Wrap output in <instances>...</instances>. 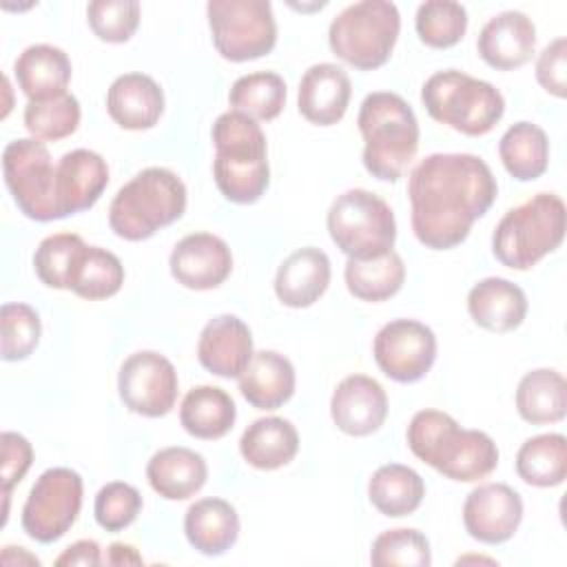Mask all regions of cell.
<instances>
[{
  "label": "cell",
  "mask_w": 567,
  "mask_h": 567,
  "mask_svg": "<svg viewBox=\"0 0 567 567\" xmlns=\"http://www.w3.org/2000/svg\"><path fill=\"white\" fill-rule=\"evenodd\" d=\"M467 312L476 326L489 332H509L527 315V297L520 286L503 277H487L472 286Z\"/></svg>",
  "instance_id": "24"
},
{
  "label": "cell",
  "mask_w": 567,
  "mask_h": 567,
  "mask_svg": "<svg viewBox=\"0 0 567 567\" xmlns=\"http://www.w3.org/2000/svg\"><path fill=\"white\" fill-rule=\"evenodd\" d=\"M363 137V166L381 182H396L419 151V122L412 106L392 91L365 95L357 117Z\"/></svg>",
  "instance_id": "4"
},
{
  "label": "cell",
  "mask_w": 567,
  "mask_h": 567,
  "mask_svg": "<svg viewBox=\"0 0 567 567\" xmlns=\"http://www.w3.org/2000/svg\"><path fill=\"white\" fill-rule=\"evenodd\" d=\"M523 520V498L505 483L474 487L463 503L465 532L485 545H501L514 536Z\"/></svg>",
  "instance_id": "15"
},
{
  "label": "cell",
  "mask_w": 567,
  "mask_h": 567,
  "mask_svg": "<svg viewBox=\"0 0 567 567\" xmlns=\"http://www.w3.org/2000/svg\"><path fill=\"white\" fill-rule=\"evenodd\" d=\"M146 478L162 498L186 501L204 487L208 465L204 456L190 447H164L151 456Z\"/></svg>",
  "instance_id": "25"
},
{
  "label": "cell",
  "mask_w": 567,
  "mask_h": 567,
  "mask_svg": "<svg viewBox=\"0 0 567 567\" xmlns=\"http://www.w3.org/2000/svg\"><path fill=\"white\" fill-rule=\"evenodd\" d=\"M250 328L235 315H219L210 319L197 341L199 363L217 377L239 379L252 359Z\"/></svg>",
  "instance_id": "19"
},
{
  "label": "cell",
  "mask_w": 567,
  "mask_h": 567,
  "mask_svg": "<svg viewBox=\"0 0 567 567\" xmlns=\"http://www.w3.org/2000/svg\"><path fill=\"white\" fill-rule=\"evenodd\" d=\"M372 354L385 377L399 383H414L434 365L436 337L416 319H394L377 332Z\"/></svg>",
  "instance_id": "14"
},
{
  "label": "cell",
  "mask_w": 567,
  "mask_h": 567,
  "mask_svg": "<svg viewBox=\"0 0 567 567\" xmlns=\"http://www.w3.org/2000/svg\"><path fill=\"white\" fill-rule=\"evenodd\" d=\"M13 73L20 91L29 100H44L66 93L71 82V60L60 47L31 44L18 55Z\"/></svg>",
  "instance_id": "28"
},
{
  "label": "cell",
  "mask_w": 567,
  "mask_h": 567,
  "mask_svg": "<svg viewBox=\"0 0 567 567\" xmlns=\"http://www.w3.org/2000/svg\"><path fill=\"white\" fill-rule=\"evenodd\" d=\"M425 496V483L419 472L401 463L381 465L368 481L370 503L390 518L408 516L419 509Z\"/></svg>",
  "instance_id": "32"
},
{
  "label": "cell",
  "mask_w": 567,
  "mask_h": 567,
  "mask_svg": "<svg viewBox=\"0 0 567 567\" xmlns=\"http://www.w3.org/2000/svg\"><path fill=\"white\" fill-rule=\"evenodd\" d=\"M89 27L93 33L111 44H120L133 38L140 24L137 0H93L86 7Z\"/></svg>",
  "instance_id": "43"
},
{
  "label": "cell",
  "mask_w": 567,
  "mask_h": 567,
  "mask_svg": "<svg viewBox=\"0 0 567 567\" xmlns=\"http://www.w3.org/2000/svg\"><path fill=\"white\" fill-rule=\"evenodd\" d=\"M295 368L284 354L259 350L239 374V392L257 410H277L295 394Z\"/></svg>",
  "instance_id": "26"
},
{
  "label": "cell",
  "mask_w": 567,
  "mask_h": 567,
  "mask_svg": "<svg viewBox=\"0 0 567 567\" xmlns=\"http://www.w3.org/2000/svg\"><path fill=\"white\" fill-rule=\"evenodd\" d=\"M563 237L565 202L554 193H538L503 215L492 233V252L512 270H529L554 252Z\"/></svg>",
  "instance_id": "6"
},
{
  "label": "cell",
  "mask_w": 567,
  "mask_h": 567,
  "mask_svg": "<svg viewBox=\"0 0 567 567\" xmlns=\"http://www.w3.org/2000/svg\"><path fill=\"white\" fill-rule=\"evenodd\" d=\"M84 248V239L75 233H55L44 237L33 255L38 279L49 288L69 290L73 268Z\"/></svg>",
  "instance_id": "39"
},
{
  "label": "cell",
  "mask_w": 567,
  "mask_h": 567,
  "mask_svg": "<svg viewBox=\"0 0 567 567\" xmlns=\"http://www.w3.org/2000/svg\"><path fill=\"white\" fill-rule=\"evenodd\" d=\"M106 111L126 131L153 128L164 113V93L146 73H124L106 91Z\"/></svg>",
  "instance_id": "22"
},
{
  "label": "cell",
  "mask_w": 567,
  "mask_h": 567,
  "mask_svg": "<svg viewBox=\"0 0 567 567\" xmlns=\"http://www.w3.org/2000/svg\"><path fill=\"white\" fill-rule=\"evenodd\" d=\"M171 275L190 290H210L224 284L233 270L228 244L213 233H193L179 239L168 259Z\"/></svg>",
  "instance_id": "16"
},
{
  "label": "cell",
  "mask_w": 567,
  "mask_h": 567,
  "mask_svg": "<svg viewBox=\"0 0 567 567\" xmlns=\"http://www.w3.org/2000/svg\"><path fill=\"white\" fill-rule=\"evenodd\" d=\"M4 184L29 219H60L55 202V166L42 140L20 137L4 146L2 153Z\"/></svg>",
  "instance_id": "11"
},
{
  "label": "cell",
  "mask_w": 567,
  "mask_h": 567,
  "mask_svg": "<svg viewBox=\"0 0 567 567\" xmlns=\"http://www.w3.org/2000/svg\"><path fill=\"white\" fill-rule=\"evenodd\" d=\"M346 286L361 301H385L394 297L405 281V264L399 252L390 250L374 259H348Z\"/></svg>",
  "instance_id": "34"
},
{
  "label": "cell",
  "mask_w": 567,
  "mask_h": 567,
  "mask_svg": "<svg viewBox=\"0 0 567 567\" xmlns=\"http://www.w3.org/2000/svg\"><path fill=\"white\" fill-rule=\"evenodd\" d=\"M122 284L124 266L117 255L100 246H86L78 257L69 290H73L82 299L97 301L113 297L122 288Z\"/></svg>",
  "instance_id": "36"
},
{
  "label": "cell",
  "mask_w": 567,
  "mask_h": 567,
  "mask_svg": "<svg viewBox=\"0 0 567 567\" xmlns=\"http://www.w3.org/2000/svg\"><path fill=\"white\" fill-rule=\"evenodd\" d=\"M536 80L547 93L556 97L567 95V40L565 38L551 40L540 51L536 60Z\"/></svg>",
  "instance_id": "45"
},
{
  "label": "cell",
  "mask_w": 567,
  "mask_h": 567,
  "mask_svg": "<svg viewBox=\"0 0 567 567\" xmlns=\"http://www.w3.org/2000/svg\"><path fill=\"white\" fill-rule=\"evenodd\" d=\"M184 534L199 554L221 556L239 538L237 509L224 498H199L186 509Z\"/></svg>",
  "instance_id": "27"
},
{
  "label": "cell",
  "mask_w": 567,
  "mask_h": 567,
  "mask_svg": "<svg viewBox=\"0 0 567 567\" xmlns=\"http://www.w3.org/2000/svg\"><path fill=\"white\" fill-rule=\"evenodd\" d=\"M416 33L432 49H450L467 31V11L454 0H427L419 4L414 18Z\"/></svg>",
  "instance_id": "40"
},
{
  "label": "cell",
  "mask_w": 567,
  "mask_h": 567,
  "mask_svg": "<svg viewBox=\"0 0 567 567\" xmlns=\"http://www.w3.org/2000/svg\"><path fill=\"white\" fill-rule=\"evenodd\" d=\"M516 410L532 425L558 423L567 412V381L551 368L527 372L516 388Z\"/></svg>",
  "instance_id": "31"
},
{
  "label": "cell",
  "mask_w": 567,
  "mask_h": 567,
  "mask_svg": "<svg viewBox=\"0 0 567 567\" xmlns=\"http://www.w3.org/2000/svg\"><path fill=\"white\" fill-rule=\"evenodd\" d=\"M186 210V186L168 168L151 166L124 184L111 206V230L126 241L153 237L159 228L177 221Z\"/></svg>",
  "instance_id": "5"
},
{
  "label": "cell",
  "mask_w": 567,
  "mask_h": 567,
  "mask_svg": "<svg viewBox=\"0 0 567 567\" xmlns=\"http://www.w3.org/2000/svg\"><path fill=\"white\" fill-rule=\"evenodd\" d=\"M326 226L348 259H374L394 248L396 221L388 202L365 188L341 193L328 208Z\"/></svg>",
  "instance_id": "9"
},
{
  "label": "cell",
  "mask_w": 567,
  "mask_h": 567,
  "mask_svg": "<svg viewBox=\"0 0 567 567\" xmlns=\"http://www.w3.org/2000/svg\"><path fill=\"white\" fill-rule=\"evenodd\" d=\"M297 427L281 416H264L252 421L239 439L244 461L257 470H279L297 456Z\"/></svg>",
  "instance_id": "29"
},
{
  "label": "cell",
  "mask_w": 567,
  "mask_h": 567,
  "mask_svg": "<svg viewBox=\"0 0 567 567\" xmlns=\"http://www.w3.org/2000/svg\"><path fill=\"white\" fill-rule=\"evenodd\" d=\"M0 354L4 361L27 359L40 343L38 312L27 303H4L0 310Z\"/></svg>",
  "instance_id": "42"
},
{
  "label": "cell",
  "mask_w": 567,
  "mask_h": 567,
  "mask_svg": "<svg viewBox=\"0 0 567 567\" xmlns=\"http://www.w3.org/2000/svg\"><path fill=\"white\" fill-rule=\"evenodd\" d=\"M237 419V408L233 396L217 385H195L186 392L179 405L182 427L204 441H215L226 436Z\"/></svg>",
  "instance_id": "30"
},
{
  "label": "cell",
  "mask_w": 567,
  "mask_h": 567,
  "mask_svg": "<svg viewBox=\"0 0 567 567\" xmlns=\"http://www.w3.org/2000/svg\"><path fill=\"white\" fill-rule=\"evenodd\" d=\"M399 31L401 16L394 2L361 0L330 22L328 44L350 66L372 71L390 60Z\"/></svg>",
  "instance_id": "8"
},
{
  "label": "cell",
  "mask_w": 567,
  "mask_h": 567,
  "mask_svg": "<svg viewBox=\"0 0 567 567\" xmlns=\"http://www.w3.org/2000/svg\"><path fill=\"white\" fill-rule=\"evenodd\" d=\"M352 84L348 73L332 62L312 64L299 82L297 104L299 113L317 124V126H332L337 124L350 104Z\"/></svg>",
  "instance_id": "21"
},
{
  "label": "cell",
  "mask_w": 567,
  "mask_h": 567,
  "mask_svg": "<svg viewBox=\"0 0 567 567\" xmlns=\"http://www.w3.org/2000/svg\"><path fill=\"white\" fill-rule=\"evenodd\" d=\"M213 175L219 193L233 204H255L270 184L266 135L261 126L239 113L226 111L213 124Z\"/></svg>",
  "instance_id": "3"
},
{
  "label": "cell",
  "mask_w": 567,
  "mask_h": 567,
  "mask_svg": "<svg viewBox=\"0 0 567 567\" xmlns=\"http://www.w3.org/2000/svg\"><path fill=\"white\" fill-rule=\"evenodd\" d=\"M206 16L213 44L224 60H257L277 44V24L268 0H210Z\"/></svg>",
  "instance_id": "10"
},
{
  "label": "cell",
  "mask_w": 567,
  "mask_h": 567,
  "mask_svg": "<svg viewBox=\"0 0 567 567\" xmlns=\"http://www.w3.org/2000/svg\"><path fill=\"white\" fill-rule=\"evenodd\" d=\"M498 155L514 179L532 182L540 177L549 164L547 133L532 122H516L503 133Z\"/></svg>",
  "instance_id": "33"
},
{
  "label": "cell",
  "mask_w": 567,
  "mask_h": 567,
  "mask_svg": "<svg viewBox=\"0 0 567 567\" xmlns=\"http://www.w3.org/2000/svg\"><path fill=\"white\" fill-rule=\"evenodd\" d=\"M370 563L374 567H390V565L427 567L432 563L430 540L425 538V534L412 527L385 529L372 543Z\"/></svg>",
  "instance_id": "41"
},
{
  "label": "cell",
  "mask_w": 567,
  "mask_h": 567,
  "mask_svg": "<svg viewBox=\"0 0 567 567\" xmlns=\"http://www.w3.org/2000/svg\"><path fill=\"white\" fill-rule=\"evenodd\" d=\"M228 102L252 120H275L286 104V82L275 71H255L233 82Z\"/></svg>",
  "instance_id": "37"
},
{
  "label": "cell",
  "mask_w": 567,
  "mask_h": 567,
  "mask_svg": "<svg viewBox=\"0 0 567 567\" xmlns=\"http://www.w3.org/2000/svg\"><path fill=\"white\" fill-rule=\"evenodd\" d=\"M330 416L343 434L370 436L388 416V394L377 379L350 374L332 392Z\"/></svg>",
  "instance_id": "17"
},
{
  "label": "cell",
  "mask_w": 567,
  "mask_h": 567,
  "mask_svg": "<svg viewBox=\"0 0 567 567\" xmlns=\"http://www.w3.org/2000/svg\"><path fill=\"white\" fill-rule=\"evenodd\" d=\"M476 49L492 69H518L534 55L536 27L520 11H503L483 24Z\"/></svg>",
  "instance_id": "20"
},
{
  "label": "cell",
  "mask_w": 567,
  "mask_h": 567,
  "mask_svg": "<svg viewBox=\"0 0 567 567\" xmlns=\"http://www.w3.org/2000/svg\"><path fill=\"white\" fill-rule=\"evenodd\" d=\"M408 447L416 458L450 481L474 483L489 476L498 465V447L481 430H463L450 414L421 410L412 416Z\"/></svg>",
  "instance_id": "2"
},
{
  "label": "cell",
  "mask_w": 567,
  "mask_h": 567,
  "mask_svg": "<svg viewBox=\"0 0 567 567\" xmlns=\"http://www.w3.org/2000/svg\"><path fill=\"white\" fill-rule=\"evenodd\" d=\"M516 474L534 487L560 485L567 476V439L556 432L527 439L516 454Z\"/></svg>",
  "instance_id": "35"
},
{
  "label": "cell",
  "mask_w": 567,
  "mask_h": 567,
  "mask_svg": "<svg viewBox=\"0 0 567 567\" xmlns=\"http://www.w3.org/2000/svg\"><path fill=\"white\" fill-rule=\"evenodd\" d=\"M117 390L122 403L131 412L157 419L173 410L179 381L175 365L164 354L155 350H140L122 363Z\"/></svg>",
  "instance_id": "13"
},
{
  "label": "cell",
  "mask_w": 567,
  "mask_h": 567,
  "mask_svg": "<svg viewBox=\"0 0 567 567\" xmlns=\"http://www.w3.org/2000/svg\"><path fill=\"white\" fill-rule=\"evenodd\" d=\"M82 476L71 467L42 472L22 507V529L38 543H55L78 520L82 507Z\"/></svg>",
  "instance_id": "12"
},
{
  "label": "cell",
  "mask_w": 567,
  "mask_h": 567,
  "mask_svg": "<svg viewBox=\"0 0 567 567\" xmlns=\"http://www.w3.org/2000/svg\"><path fill=\"white\" fill-rule=\"evenodd\" d=\"M498 195L492 168L472 153H432L408 179L412 230L432 250L463 244Z\"/></svg>",
  "instance_id": "1"
},
{
  "label": "cell",
  "mask_w": 567,
  "mask_h": 567,
  "mask_svg": "<svg viewBox=\"0 0 567 567\" xmlns=\"http://www.w3.org/2000/svg\"><path fill=\"white\" fill-rule=\"evenodd\" d=\"M102 549L95 540H78L73 545H69L58 558L55 565L64 567V565H84V567H93V565H102Z\"/></svg>",
  "instance_id": "47"
},
{
  "label": "cell",
  "mask_w": 567,
  "mask_h": 567,
  "mask_svg": "<svg viewBox=\"0 0 567 567\" xmlns=\"http://www.w3.org/2000/svg\"><path fill=\"white\" fill-rule=\"evenodd\" d=\"M2 496L9 498L13 485H18L33 463L31 443L18 432H2Z\"/></svg>",
  "instance_id": "46"
},
{
  "label": "cell",
  "mask_w": 567,
  "mask_h": 567,
  "mask_svg": "<svg viewBox=\"0 0 567 567\" xmlns=\"http://www.w3.org/2000/svg\"><path fill=\"white\" fill-rule=\"evenodd\" d=\"M140 509H142V494L124 481L106 483L97 492L95 505H93L95 520L106 532H120L128 527L137 518Z\"/></svg>",
  "instance_id": "44"
},
{
  "label": "cell",
  "mask_w": 567,
  "mask_h": 567,
  "mask_svg": "<svg viewBox=\"0 0 567 567\" xmlns=\"http://www.w3.org/2000/svg\"><path fill=\"white\" fill-rule=\"evenodd\" d=\"M80 115L78 97L66 91L44 100H29L24 106V126L35 140L55 142L75 133Z\"/></svg>",
  "instance_id": "38"
},
{
  "label": "cell",
  "mask_w": 567,
  "mask_h": 567,
  "mask_svg": "<svg viewBox=\"0 0 567 567\" xmlns=\"http://www.w3.org/2000/svg\"><path fill=\"white\" fill-rule=\"evenodd\" d=\"M106 565H142V556L133 545L126 543H111L106 549Z\"/></svg>",
  "instance_id": "48"
},
{
  "label": "cell",
  "mask_w": 567,
  "mask_h": 567,
  "mask_svg": "<svg viewBox=\"0 0 567 567\" xmlns=\"http://www.w3.org/2000/svg\"><path fill=\"white\" fill-rule=\"evenodd\" d=\"M421 102L432 120L472 137L489 133L505 113V100L494 84L456 69L430 75Z\"/></svg>",
  "instance_id": "7"
},
{
  "label": "cell",
  "mask_w": 567,
  "mask_h": 567,
  "mask_svg": "<svg viewBox=\"0 0 567 567\" xmlns=\"http://www.w3.org/2000/svg\"><path fill=\"white\" fill-rule=\"evenodd\" d=\"M330 275V259L321 248H299L277 268L275 295L288 308H308L328 290Z\"/></svg>",
  "instance_id": "23"
},
{
  "label": "cell",
  "mask_w": 567,
  "mask_h": 567,
  "mask_svg": "<svg viewBox=\"0 0 567 567\" xmlns=\"http://www.w3.org/2000/svg\"><path fill=\"white\" fill-rule=\"evenodd\" d=\"M109 184L104 157L89 148H75L55 164V202L60 219L89 210Z\"/></svg>",
  "instance_id": "18"
}]
</instances>
